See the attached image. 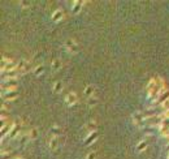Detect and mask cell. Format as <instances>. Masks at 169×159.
<instances>
[{
    "mask_svg": "<svg viewBox=\"0 0 169 159\" xmlns=\"http://www.w3.org/2000/svg\"><path fill=\"white\" fill-rule=\"evenodd\" d=\"M17 69V64L11 60V59H5L3 58L2 59V72H11V70H16Z\"/></svg>",
    "mask_w": 169,
    "mask_h": 159,
    "instance_id": "obj_1",
    "label": "cell"
},
{
    "mask_svg": "<svg viewBox=\"0 0 169 159\" xmlns=\"http://www.w3.org/2000/svg\"><path fill=\"white\" fill-rule=\"evenodd\" d=\"M2 87L4 90L7 89V91H13L16 87H17V81L16 80H4L3 83H2Z\"/></svg>",
    "mask_w": 169,
    "mask_h": 159,
    "instance_id": "obj_2",
    "label": "cell"
},
{
    "mask_svg": "<svg viewBox=\"0 0 169 159\" xmlns=\"http://www.w3.org/2000/svg\"><path fill=\"white\" fill-rule=\"evenodd\" d=\"M65 48H66V51H68L69 54H76V52H78V45L73 41V39H69V41H66Z\"/></svg>",
    "mask_w": 169,
    "mask_h": 159,
    "instance_id": "obj_3",
    "label": "cell"
},
{
    "mask_svg": "<svg viewBox=\"0 0 169 159\" xmlns=\"http://www.w3.org/2000/svg\"><path fill=\"white\" fill-rule=\"evenodd\" d=\"M29 69H30V63L27 60H25V59H21V60L17 63V70H18V72L25 73Z\"/></svg>",
    "mask_w": 169,
    "mask_h": 159,
    "instance_id": "obj_4",
    "label": "cell"
},
{
    "mask_svg": "<svg viewBox=\"0 0 169 159\" xmlns=\"http://www.w3.org/2000/svg\"><path fill=\"white\" fill-rule=\"evenodd\" d=\"M131 121L134 123V125H137V126H142V124H143V115H142V112H134L133 114Z\"/></svg>",
    "mask_w": 169,
    "mask_h": 159,
    "instance_id": "obj_5",
    "label": "cell"
},
{
    "mask_svg": "<svg viewBox=\"0 0 169 159\" xmlns=\"http://www.w3.org/2000/svg\"><path fill=\"white\" fill-rule=\"evenodd\" d=\"M65 102H66V104H68V106L76 104V103H77V94L74 93V91L68 93V94H66V97H65Z\"/></svg>",
    "mask_w": 169,
    "mask_h": 159,
    "instance_id": "obj_6",
    "label": "cell"
},
{
    "mask_svg": "<svg viewBox=\"0 0 169 159\" xmlns=\"http://www.w3.org/2000/svg\"><path fill=\"white\" fill-rule=\"evenodd\" d=\"M48 146H50L51 151H56V150L59 149V138L57 137H52L48 141Z\"/></svg>",
    "mask_w": 169,
    "mask_h": 159,
    "instance_id": "obj_7",
    "label": "cell"
},
{
    "mask_svg": "<svg viewBox=\"0 0 169 159\" xmlns=\"http://www.w3.org/2000/svg\"><path fill=\"white\" fill-rule=\"evenodd\" d=\"M17 91L13 90V91H7V93H3V98L5 101H13V99L17 98Z\"/></svg>",
    "mask_w": 169,
    "mask_h": 159,
    "instance_id": "obj_8",
    "label": "cell"
},
{
    "mask_svg": "<svg viewBox=\"0 0 169 159\" xmlns=\"http://www.w3.org/2000/svg\"><path fill=\"white\" fill-rule=\"evenodd\" d=\"M98 128V124L95 120H90V123H87V125H86V129H87V132L91 134V133H95V130Z\"/></svg>",
    "mask_w": 169,
    "mask_h": 159,
    "instance_id": "obj_9",
    "label": "cell"
},
{
    "mask_svg": "<svg viewBox=\"0 0 169 159\" xmlns=\"http://www.w3.org/2000/svg\"><path fill=\"white\" fill-rule=\"evenodd\" d=\"M20 129H21V125H20V124H16V123H13V126H12V130H11V133H9V137H11V138L17 137V134H18V132H20Z\"/></svg>",
    "mask_w": 169,
    "mask_h": 159,
    "instance_id": "obj_10",
    "label": "cell"
},
{
    "mask_svg": "<svg viewBox=\"0 0 169 159\" xmlns=\"http://www.w3.org/2000/svg\"><path fill=\"white\" fill-rule=\"evenodd\" d=\"M51 68H52L53 72H57V70H60L61 68V61L59 60V59H55L52 61V65H51Z\"/></svg>",
    "mask_w": 169,
    "mask_h": 159,
    "instance_id": "obj_11",
    "label": "cell"
},
{
    "mask_svg": "<svg viewBox=\"0 0 169 159\" xmlns=\"http://www.w3.org/2000/svg\"><path fill=\"white\" fill-rule=\"evenodd\" d=\"M62 18V11H60V9H57L55 13L52 14V21H60V20Z\"/></svg>",
    "mask_w": 169,
    "mask_h": 159,
    "instance_id": "obj_12",
    "label": "cell"
},
{
    "mask_svg": "<svg viewBox=\"0 0 169 159\" xmlns=\"http://www.w3.org/2000/svg\"><path fill=\"white\" fill-rule=\"evenodd\" d=\"M82 4H83L82 2H74V5H73V9H72L74 14H76V13H78V12L81 11V8H82Z\"/></svg>",
    "mask_w": 169,
    "mask_h": 159,
    "instance_id": "obj_13",
    "label": "cell"
},
{
    "mask_svg": "<svg viewBox=\"0 0 169 159\" xmlns=\"http://www.w3.org/2000/svg\"><path fill=\"white\" fill-rule=\"evenodd\" d=\"M94 91H95V87H94L92 85H90V86H87L85 89V94L87 95V97L90 98V97H92V94H94Z\"/></svg>",
    "mask_w": 169,
    "mask_h": 159,
    "instance_id": "obj_14",
    "label": "cell"
},
{
    "mask_svg": "<svg viewBox=\"0 0 169 159\" xmlns=\"http://www.w3.org/2000/svg\"><path fill=\"white\" fill-rule=\"evenodd\" d=\"M96 137H98V134H96V133H91L87 138H86L85 145H89V144H91V142H94V140H96Z\"/></svg>",
    "mask_w": 169,
    "mask_h": 159,
    "instance_id": "obj_15",
    "label": "cell"
},
{
    "mask_svg": "<svg viewBox=\"0 0 169 159\" xmlns=\"http://www.w3.org/2000/svg\"><path fill=\"white\" fill-rule=\"evenodd\" d=\"M146 148H147V141L143 140L142 142H139L138 146H137V151H143Z\"/></svg>",
    "mask_w": 169,
    "mask_h": 159,
    "instance_id": "obj_16",
    "label": "cell"
},
{
    "mask_svg": "<svg viewBox=\"0 0 169 159\" xmlns=\"http://www.w3.org/2000/svg\"><path fill=\"white\" fill-rule=\"evenodd\" d=\"M61 89H62V83H61L60 81L56 82V83L53 85V93H60Z\"/></svg>",
    "mask_w": 169,
    "mask_h": 159,
    "instance_id": "obj_17",
    "label": "cell"
},
{
    "mask_svg": "<svg viewBox=\"0 0 169 159\" xmlns=\"http://www.w3.org/2000/svg\"><path fill=\"white\" fill-rule=\"evenodd\" d=\"M98 103V99L95 98V97H90L89 98V101H87V104L90 106V107H94Z\"/></svg>",
    "mask_w": 169,
    "mask_h": 159,
    "instance_id": "obj_18",
    "label": "cell"
},
{
    "mask_svg": "<svg viewBox=\"0 0 169 159\" xmlns=\"http://www.w3.org/2000/svg\"><path fill=\"white\" fill-rule=\"evenodd\" d=\"M29 137H30V140H35V138L38 137V130H37V129H31Z\"/></svg>",
    "mask_w": 169,
    "mask_h": 159,
    "instance_id": "obj_19",
    "label": "cell"
},
{
    "mask_svg": "<svg viewBox=\"0 0 169 159\" xmlns=\"http://www.w3.org/2000/svg\"><path fill=\"white\" fill-rule=\"evenodd\" d=\"M161 106H163L164 111H169V98L165 99V101H164V102L161 103Z\"/></svg>",
    "mask_w": 169,
    "mask_h": 159,
    "instance_id": "obj_20",
    "label": "cell"
},
{
    "mask_svg": "<svg viewBox=\"0 0 169 159\" xmlns=\"http://www.w3.org/2000/svg\"><path fill=\"white\" fill-rule=\"evenodd\" d=\"M42 72H43V67H42V65H39V67H37V69H35V70H34V73H35V74H37V76H38V74H41Z\"/></svg>",
    "mask_w": 169,
    "mask_h": 159,
    "instance_id": "obj_21",
    "label": "cell"
},
{
    "mask_svg": "<svg viewBox=\"0 0 169 159\" xmlns=\"http://www.w3.org/2000/svg\"><path fill=\"white\" fill-rule=\"evenodd\" d=\"M95 153H94V151H91V153H90L89 154V155H87V158H86V159H95Z\"/></svg>",
    "mask_w": 169,
    "mask_h": 159,
    "instance_id": "obj_22",
    "label": "cell"
},
{
    "mask_svg": "<svg viewBox=\"0 0 169 159\" xmlns=\"http://www.w3.org/2000/svg\"><path fill=\"white\" fill-rule=\"evenodd\" d=\"M17 159H23V158H17Z\"/></svg>",
    "mask_w": 169,
    "mask_h": 159,
    "instance_id": "obj_23",
    "label": "cell"
},
{
    "mask_svg": "<svg viewBox=\"0 0 169 159\" xmlns=\"http://www.w3.org/2000/svg\"><path fill=\"white\" fill-rule=\"evenodd\" d=\"M168 159H169V154H168Z\"/></svg>",
    "mask_w": 169,
    "mask_h": 159,
    "instance_id": "obj_24",
    "label": "cell"
}]
</instances>
